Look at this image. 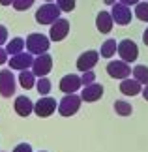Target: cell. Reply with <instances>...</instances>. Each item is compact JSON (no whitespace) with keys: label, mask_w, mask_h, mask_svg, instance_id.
Masks as SVG:
<instances>
[{"label":"cell","mask_w":148,"mask_h":152,"mask_svg":"<svg viewBox=\"0 0 148 152\" xmlns=\"http://www.w3.org/2000/svg\"><path fill=\"white\" fill-rule=\"evenodd\" d=\"M60 13H62V10L58 8V4H52V2H47L43 4L41 8H38L36 11V23L38 25H52L55 21L60 19Z\"/></svg>","instance_id":"cell-1"},{"label":"cell","mask_w":148,"mask_h":152,"mask_svg":"<svg viewBox=\"0 0 148 152\" xmlns=\"http://www.w3.org/2000/svg\"><path fill=\"white\" fill-rule=\"evenodd\" d=\"M49 45H51V38H47L39 32H32L30 36H26V51L36 56L49 51Z\"/></svg>","instance_id":"cell-2"},{"label":"cell","mask_w":148,"mask_h":152,"mask_svg":"<svg viewBox=\"0 0 148 152\" xmlns=\"http://www.w3.org/2000/svg\"><path fill=\"white\" fill-rule=\"evenodd\" d=\"M81 103H82V98L77 96L75 92L73 94H66L60 100V103H58V113L62 116H73L81 109Z\"/></svg>","instance_id":"cell-3"},{"label":"cell","mask_w":148,"mask_h":152,"mask_svg":"<svg viewBox=\"0 0 148 152\" xmlns=\"http://www.w3.org/2000/svg\"><path fill=\"white\" fill-rule=\"evenodd\" d=\"M107 73H109V77L112 79H128L129 75H131V66L126 62V60H111L107 64Z\"/></svg>","instance_id":"cell-4"},{"label":"cell","mask_w":148,"mask_h":152,"mask_svg":"<svg viewBox=\"0 0 148 152\" xmlns=\"http://www.w3.org/2000/svg\"><path fill=\"white\" fill-rule=\"evenodd\" d=\"M118 56L122 58V60H126L128 64H131L137 60V56H139V47H137V43L133 42V39H122L120 43H118Z\"/></svg>","instance_id":"cell-5"},{"label":"cell","mask_w":148,"mask_h":152,"mask_svg":"<svg viewBox=\"0 0 148 152\" xmlns=\"http://www.w3.org/2000/svg\"><path fill=\"white\" fill-rule=\"evenodd\" d=\"M56 109H58L56 100H55V98H49V96H41L39 100L34 103V113H36L39 118H47V116H51Z\"/></svg>","instance_id":"cell-6"},{"label":"cell","mask_w":148,"mask_h":152,"mask_svg":"<svg viewBox=\"0 0 148 152\" xmlns=\"http://www.w3.org/2000/svg\"><path fill=\"white\" fill-rule=\"evenodd\" d=\"M52 69V56L49 53H43V55H38L34 58V64H32V72L36 77H47V73H49Z\"/></svg>","instance_id":"cell-7"},{"label":"cell","mask_w":148,"mask_h":152,"mask_svg":"<svg viewBox=\"0 0 148 152\" xmlns=\"http://www.w3.org/2000/svg\"><path fill=\"white\" fill-rule=\"evenodd\" d=\"M111 15H112V19H114V23L120 25V26H126V25L131 23V10H129V6L122 4V2L112 4Z\"/></svg>","instance_id":"cell-8"},{"label":"cell","mask_w":148,"mask_h":152,"mask_svg":"<svg viewBox=\"0 0 148 152\" xmlns=\"http://www.w3.org/2000/svg\"><path fill=\"white\" fill-rule=\"evenodd\" d=\"M15 94V77L11 69H2L0 72V96L11 98Z\"/></svg>","instance_id":"cell-9"},{"label":"cell","mask_w":148,"mask_h":152,"mask_svg":"<svg viewBox=\"0 0 148 152\" xmlns=\"http://www.w3.org/2000/svg\"><path fill=\"white\" fill-rule=\"evenodd\" d=\"M68 34H69V21L68 19H58L51 25V30H49L51 42H62Z\"/></svg>","instance_id":"cell-10"},{"label":"cell","mask_w":148,"mask_h":152,"mask_svg":"<svg viewBox=\"0 0 148 152\" xmlns=\"http://www.w3.org/2000/svg\"><path fill=\"white\" fill-rule=\"evenodd\" d=\"M82 86V81L79 75L75 73H68L64 75V77L60 79V85H58V88H60L64 94H73V92H77Z\"/></svg>","instance_id":"cell-11"},{"label":"cell","mask_w":148,"mask_h":152,"mask_svg":"<svg viewBox=\"0 0 148 152\" xmlns=\"http://www.w3.org/2000/svg\"><path fill=\"white\" fill-rule=\"evenodd\" d=\"M32 64H34V55L32 53H19V55H13L9 58V66L11 69H19V72H23V69H28V68H32Z\"/></svg>","instance_id":"cell-12"},{"label":"cell","mask_w":148,"mask_h":152,"mask_svg":"<svg viewBox=\"0 0 148 152\" xmlns=\"http://www.w3.org/2000/svg\"><path fill=\"white\" fill-rule=\"evenodd\" d=\"M99 53L98 51H85L82 55L77 58V69L79 72H90V69L98 64Z\"/></svg>","instance_id":"cell-13"},{"label":"cell","mask_w":148,"mask_h":152,"mask_svg":"<svg viewBox=\"0 0 148 152\" xmlns=\"http://www.w3.org/2000/svg\"><path fill=\"white\" fill-rule=\"evenodd\" d=\"M101 96H103V85L92 83V85H88V86H82V92H81L82 102L94 103V102H98Z\"/></svg>","instance_id":"cell-14"},{"label":"cell","mask_w":148,"mask_h":152,"mask_svg":"<svg viewBox=\"0 0 148 152\" xmlns=\"http://www.w3.org/2000/svg\"><path fill=\"white\" fill-rule=\"evenodd\" d=\"M112 25H114V19H112V15L109 11H99L96 15V28L98 32L101 34H109L112 30Z\"/></svg>","instance_id":"cell-15"},{"label":"cell","mask_w":148,"mask_h":152,"mask_svg":"<svg viewBox=\"0 0 148 152\" xmlns=\"http://www.w3.org/2000/svg\"><path fill=\"white\" fill-rule=\"evenodd\" d=\"M120 92L124 96H137V94H141L143 92V85L139 83L137 79H122L120 81Z\"/></svg>","instance_id":"cell-16"},{"label":"cell","mask_w":148,"mask_h":152,"mask_svg":"<svg viewBox=\"0 0 148 152\" xmlns=\"http://www.w3.org/2000/svg\"><path fill=\"white\" fill-rule=\"evenodd\" d=\"M13 107H15V113L19 116H28V115L34 113V103H32L30 98H26V96H17Z\"/></svg>","instance_id":"cell-17"},{"label":"cell","mask_w":148,"mask_h":152,"mask_svg":"<svg viewBox=\"0 0 148 152\" xmlns=\"http://www.w3.org/2000/svg\"><path fill=\"white\" fill-rule=\"evenodd\" d=\"M19 83H21V86L25 90H30V88H34L36 86V75H34V72L30 69H23V72L19 73Z\"/></svg>","instance_id":"cell-18"},{"label":"cell","mask_w":148,"mask_h":152,"mask_svg":"<svg viewBox=\"0 0 148 152\" xmlns=\"http://www.w3.org/2000/svg\"><path fill=\"white\" fill-rule=\"evenodd\" d=\"M26 47V39H23V38H13L11 42H8V45H6V51L9 53L11 56L13 55H19V53H23Z\"/></svg>","instance_id":"cell-19"},{"label":"cell","mask_w":148,"mask_h":152,"mask_svg":"<svg viewBox=\"0 0 148 152\" xmlns=\"http://www.w3.org/2000/svg\"><path fill=\"white\" fill-rule=\"evenodd\" d=\"M116 51H118L116 39H107V42H103L101 49H99V55H101L103 58H112L116 55Z\"/></svg>","instance_id":"cell-20"},{"label":"cell","mask_w":148,"mask_h":152,"mask_svg":"<svg viewBox=\"0 0 148 152\" xmlns=\"http://www.w3.org/2000/svg\"><path fill=\"white\" fill-rule=\"evenodd\" d=\"M131 73H133V77L139 81L141 85H148V66H144V64H139V66H135L131 69Z\"/></svg>","instance_id":"cell-21"},{"label":"cell","mask_w":148,"mask_h":152,"mask_svg":"<svg viewBox=\"0 0 148 152\" xmlns=\"http://www.w3.org/2000/svg\"><path fill=\"white\" fill-rule=\"evenodd\" d=\"M112 107H114L116 115H120V116H129V115L133 113V107H131V103H128V102H124V100H116Z\"/></svg>","instance_id":"cell-22"},{"label":"cell","mask_w":148,"mask_h":152,"mask_svg":"<svg viewBox=\"0 0 148 152\" xmlns=\"http://www.w3.org/2000/svg\"><path fill=\"white\" fill-rule=\"evenodd\" d=\"M52 88V85H51V81L47 79V77H38L36 81V90L39 92V96H47L51 92Z\"/></svg>","instance_id":"cell-23"},{"label":"cell","mask_w":148,"mask_h":152,"mask_svg":"<svg viewBox=\"0 0 148 152\" xmlns=\"http://www.w3.org/2000/svg\"><path fill=\"white\" fill-rule=\"evenodd\" d=\"M135 17L143 23H148V2L135 4Z\"/></svg>","instance_id":"cell-24"},{"label":"cell","mask_w":148,"mask_h":152,"mask_svg":"<svg viewBox=\"0 0 148 152\" xmlns=\"http://www.w3.org/2000/svg\"><path fill=\"white\" fill-rule=\"evenodd\" d=\"M34 2L36 0H13V10H17V11H26L28 8H32L34 6Z\"/></svg>","instance_id":"cell-25"},{"label":"cell","mask_w":148,"mask_h":152,"mask_svg":"<svg viewBox=\"0 0 148 152\" xmlns=\"http://www.w3.org/2000/svg\"><path fill=\"white\" fill-rule=\"evenodd\" d=\"M56 4H58V8L62 11H66V13L75 10V0H56Z\"/></svg>","instance_id":"cell-26"},{"label":"cell","mask_w":148,"mask_h":152,"mask_svg":"<svg viewBox=\"0 0 148 152\" xmlns=\"http://www.w3.org/2000/svg\"><path fill=\"white\" fill-rule=\"evenodd\" d=\"M81 81H82V86H88V85H92L94 81H96V73L92 72H82V75H81Z\"/></svg>","instance_id":"cell-27"},{"label":"cell","mask_w":148,"mask_h":152,"mask_svg":"<svg viewBox=\"0 0 148 152\" xmlns=\"http://www.w3.org/2000/svg\"><path fill=\"white\" fill-rule=\"evenodd\" d=\"M13 152H32V147H30L28 143H19V145L13 148Z\"/></svg>","instance_id":"cell-28"},{"label":"cell","mask_w":148,"mask_h":152,"mask_svg":"<svg viewBox=\"0 0 148 152\" xmlns=\"http://www.w3.org/2000/svg\"><path fill=\"white\" fill-rule=\"evenodd\" d=\"M8 43V28L4 25H0V45Z\"/></svg>","instance_id":"cell-29"},{"label":"cell","mask_w":148,"mask_h":152,"mask_svg":"<svg viewBox=\"0 0 148 152\" xmlns=\"http://www.w3.org/2000/svg\"><path fill=\"white\" fill-rule=\"evenodd\" d=\"M8 56H9V53L6 51V49H2V47H0V66L8 62Z\"/></svg>","instance_id":"cell-30"},{"label":"cell","mask_w":148,"mask_h":152,"mask_svg":"<svg viewBox=\"0 0 148 152\" xmlns=\"http://www.w3.org/2000/svg\"><path fill=\"white\" fill-rule=\"evenodd\" d=\"M118 2H122V4H126V6H135V4H139L141 0H118Z\"/></svg>","instance_id":"cell-31"},{"label":"cell","mask_w":148,"mask_h":152,"mask_svg":"<svg viewBox=\"0 0 148 152\" xmlns=\"http://www.w3.org/2000/svg\"><path fill=\"white\" fill-rule=\"evenodd\" d=\"M141 94H143V98L148 102V85H144V86H143V92H141Z\"/></svg>","instance_id":"cell-32"},{"label":"cell","mask_w":148,"mask_h":152,"mask_svg":"<svg viewBox=\"0 0 148 152\" xmlns=\"http://www.w3.org/2000/svg\"><path fill=\"white\" fill-rule=\"evenodd\" d=\"M143 43L148 47V26H146V30H144V34H143Z\"/></svg>","instance_id":"cell-33"},{"label":"cell","mask_w":148,"mask_h":152,"mask_svg":"<svg viewBox=\"0 0 148 152\" xmlns=\"http://www.w3.org/2000/svg\"><path fill=\"white\" fill-rule=\"evenodd\" d=\"M13 0H0V6H11Z\"/></svg>","instance_id":"cell-34"},{"label":"cell","mask_w":148,"mask_h":152,"mask_svg":"<svg viewBox=\"0 0 148 152\" xmlns=\"http://www.w3.org/2000/svg\"><path fill=\"white\" fill-rule=\"evenodd\" d=\"M103 2L107 4V6H112V4H116V0H103Z\"/></svg>","instance_id":"cell-35"},{"label":"cell","mask_w":148,"mask_h":152,"mask_svg":"<svg viewBox=\"0 0 148 152\" xmlns=\"http://www.w3.org/2000/svg\"><path fill=\"white\" fill-rule=\"evenodd\" d=\"M45 2H52V0H45Z\"/></svg>","instance_id":"cell-36"},{"label":"cell","mask_w":148,"mask_h":152,"mask_svg":"<svg viewBox=\"0 0 148 152\" xmlns=\"http://www.w3.org/2000/svg\"><path fill=\"white\" fill-rule=\"evenodd\" d=\"M39 152H45V150H39Z\"/></svg>","instance_id":"cell-37"},{"label":"cell","mask_w":148,"mask_h":152,"mask_svg":"<svg viewBox=\"0 0 148 152\" xmlns=\"http://www.w3.org/2000/svg\"><path fill=\"white\" fill-rule=\"evenodd\" d=\"M146 2H148V0H146Z\"/></svg>","instance_id":"cell-38"}]
</instances>
